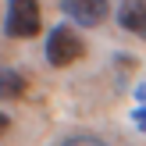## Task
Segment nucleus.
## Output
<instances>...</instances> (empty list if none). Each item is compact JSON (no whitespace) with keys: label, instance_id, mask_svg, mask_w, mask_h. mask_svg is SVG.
<instances>
[{"label":"nucleus","instance_id":"1","mask_svg":"<svg viewBox=\"0 0 146 146\" xmlns=\"http://www.w3.org/2000/svg\"><path fill=\"white\" fill-rule=\"evenodd\" d=\"M82 57H86V43H82V36H78L75 29L61 25V29L50 32V39H46V61L54 64V68H68V64L82 61Z\"/></svg>","mask_w":146,"mask_h":146},{"label":"nucleus","instance_id":"2","mask_svg":"<svg viewBox=\"0 0 146 146\" xmlns=\"http://www.w3.org/2000/svg\"><path fill=\"white\" fill-rule=\"evenodd\" d=\"M39 21H43L39 0H7V18H4L7 36L29 39V36H36V32H39Z\"/></svg>","mask_w":146,"mask_h":146},{"label":"nucleus","instance_id":"3","mask_svg":"<svg viewBox=\"0 0 146 146\" xmlns=\"http://www.w3.org/2000/svg\"><path fill=\"white\" fill-rule=\"evenodd\" d=\"M61 7L78 25H100L107 18V0H61Z\"/></svg>","mask_w":146,"mask_h":146},{"label":"nucleus","instance_id":"4","mask_svg":"<svg viewBox=\"0 0 146 146\" xmlns=\"http://www.w3.org/2000/svg\"><path fill=\"white\" fill-rule=\"evenodd\" d=\"M118 21L132 36L146 39V0H121L118 4Z\"/></svg>","mask_w":146,"mask_h":146},{"label":"nucleus","instance_id":"5","mask_svg":"<svg viewBox=\"0 0 146 146\" xmlns=\"http://www.w3.org/2000/svg\"><path fill=\"white\" fill-rule=\"evenodd\" d=\"M25 89H29V78L21 71L0 68V100H18V96H25Z\"/></svg>","mask_w":146,"mask_h":146},{"label":"nucleus","instance_id":"6","mask_svg":"<svg viewBox=\"0 0 146 146\" xmlns=\"http://www.w3.org/2000/svg\"><path fill=\"white\" fill-rule=\"evenodd\" d=\"M57 146H107V143L96 139V135H68V139H61Z\"/></svg>","mask_w":146,"mask_h":146},{"label":"nucleus","instance_id":"7","mask_svg":"<svg viewBox=\"0 0 146 146\" xmlns=\"http://www.w3.org/2000/svg\"><path fill=\"white\" fill-rule=\"evenodd\" d=\"M132 121H135L139 132H146V107H135V111H132Z\"/></svg>","mask_w":146,"mask_h":146},{"label":"nucleus","instance_id":"8","mask_svg":"<svg viewBox=\"0 0 146 146\" xmlns=\"http://www.w3.org/2000/svg\"><path fill=\"white\" fill-rule=\"evenodd\" d=\"M7 128H11V118H7V114H4V111H0V135H4V132H7Z\"/></svg>","mask_w":146,"mask_h":146}]
</instances>
